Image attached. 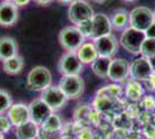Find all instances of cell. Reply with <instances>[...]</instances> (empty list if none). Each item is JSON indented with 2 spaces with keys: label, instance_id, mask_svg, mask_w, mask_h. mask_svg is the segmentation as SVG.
Instances as JSON below:
<instances>
[{
  "label": "cell",
  "instance_id": "cell-1",
  "mask_svg": "<svg viewBox=\"0 0 155 139\" xmlns=\"http://www.w3.org/2000/svg\"><path fill=\"white\" fill-rule=\"evenodd\" d=\"M58 41L64 50L68 52H77L86 42V37L80 31L78 26L73 25V26L65 27L60 30Z\"/></svg>",
  "mask_w": 155,
  "mask_h": 139
},
{
  "label": "cell",
  "instance_id": "cell-2",
  "mask_svg": "<svg viewBox=\"0 0 155 139\" xmlns=\"http://www.w3.org/2000/svg\"><path fill=\"white\" fill-rule=\"evenodd\" d=\"M27 85L35 92H42L52 85V74L45 66H35L27 75Z\"/></svg>",
  "mask_w": 155,
  "mask_h": 139
},
{
  "label": "cell",
  "instance_id": "cell-3",
  "mask_svg": "<svg viewBox=\"0 0 155 139\" xmlns=\"http://www.w3.org/2000/svg\"><path fill=\"white\" fill-rule=\"evenodd\" d=\"M145 38H146L145 31H140L132 27H127L126 29H124L120 35L119 43L127 52L132 55H139Z\"/></svg>",
  "mask_w": 155,
  "mask_h": 139
},
{
  "label": "cell",
  "instance_id": "cell-4",
  "mask_svg": "<svg viewBox=\"0 0 155 139\" xmlns=\"http://www.w3.org/2000/svg\"><path fill=\"white\" fill-rule=\"evenodd\" d=\"M94 14L93 7L86 0H75L68 7V19L74 26L89 21Z\"/></svg>",
  "mask_w": 155,
  "mask_h": 139
},
{
  "label": "cell",
  "instance_id": "cell-5",
  "mask_svg": "<svg viewBox=\"0 0 155 139\" xmlns=\"http://www.w3.org/2000/svg\"><path fill=\"white\" fill-rule=\"evenodd\" d=\"M58 86L68 100L79 99L84 92V81L80 75H63Z\"/></svg>",
  "mask_w": 155,
  "mask_h": 139
},
{
  "label": "cell",
  "instance_id": "cell-6",
  "mask_svg": "<svg viewBox=\"0 0 155 139\" xmlns=\"http://www.w3.org/2000/svg\"><path fill=\"white\" fill-rule=\"evenodd\" d=\"M154 22L153 11L146 6H138L133 8L129 15L130 27L140 31H146L152 23Z\"/></svg>",
  "mask_w": 155,
  "mask_h": 139
},
{
  "label": "cell",
  "instance_id": "cell-7",
  "mask_svg": "<svg viewBox=\"0 0 155 139\" xmlns=\"http://www.w3.org/2000/svg\"><path fill=\"white\" fill-rule=\"evenodd\" d=\"M58 72L63 75H80L84 72V64L79 59L77 52L66 51L58 61Z\"/></svg>",
  "mask_w": 155,
  "mask_h": 139
},
{
  "label": "cell",
  "instance_id": "cell-8",
  "mask_svg": "<svg viewBox=\"0 0 155 139\" xmlns=\"http://www.w3.org/2000/svg\"><path fill=\"white\" fill-rule=\"evenodd\" d=\"M39 98L51 108L52 111H57L59 109H61L68 100L58 85L57 86L51 85L48 88H45L44 91H42Z\"/></svg>",
  "mask_w": 155,
  "mask_h": 139
},
{
  "label": "cell",
  "instance_id": "cell-9",
  "mask_svg": "<svg viewBox=\"0 0 155 139\" xmlns=\"http://www.w3.org/2000/svg\"><path fill=\"white\" fill-rule=\"evenodd\" d=\"M112 25L110 21V16L103 13L94 14L91 20V40H95L105 35L112 34Z\"/></svg>",
  "mask_w": 155,
  "mask_h": 139
},
{
  "label": "cell",
  "instance_id": "cell-10",
  "mask_svg": "<svg viewBox=\"0 0 155 139\" xmlns=\"http://www.w3.org/2000/svg\"><path fill=\"white\" fill-rule=\"evenodd\" d=\"M153 74V68L150 66L148 58L139 57L130 64V77L137 81H147Z\"/></svg>",
  "mask_w": 155,
  "mask_h": 139
},
{
  "label": "cell",
  "instance_id": "cell-11",
  "mask_svg": "<svg viewBox=\"0 0 155 139\" xmlns=\"http://www.w3.org/2000/svg\"><path fill=\"white\" fill-rule=\"evenodd\" d=\"M95 48H96L98 56L101 57H109L112 58L118 51V41L114 34H109L102 37H98L93 40Z\"/></svg>",
  "mask_w": 155,
  "mask_h": 139
},
{
  "label": "cell",
  "instance_id": "cell-12",
  "mask_svg": "<svg viewBox=\"0 0 155 139\" xmlns=\"http://www.w3.org/2000/svg\"><path fill=\"white\" fill-rule=\"evenodd\" d=\"M28 107H29L30 121L34 122L35 124H37L38 126L42 125V123L53 113L51 108L48 106L41 98L32 100L31 102L28 104Z\"/></svg>",
  "mask_w": 155,
  "mask_h": 139
},
{
  "label": "cell",
  "instance_id": "cell-13",
  "mask_svg": "<svg viewBox=\"0 0 155 139\" xmlns=\"http://www.w3.org/2000/svg\"><path fill=\"white\" fill-rule=\"evenodd\" d=\"M130 77V63L124 58H112L108 78L114 82H123Z\"/></svg>",
  "mask_w": 155,
  "mask_h": 139
},
{
  "label": "cell",
  "instance_id": "cell-14",
  "mask_svg": "<svg viewBox=\"0 0 155 139\" xmlns=\"http://www.w3.org/2000/svg\"><path fill=\"white\" fill-rule=\"evenodd\" d=\"M6 115L14 127H18V126L22 125V124L30 121L29 107H28V104L22 103V102L13 103L12 107L7 110Z\"/></svg>",
  "mask_w": 155,
  "mask_h": 139
},
{
  "label": "cell",
  "instance_id": "cell-15",
  "mask_svg": "<svg viewBox=\"0 0 155 139\" xmlns=\"http://www.w3.org/2000/svg\"><path fill=\"white\" fill-rule=\"evenodd\" d=\"M19 19V8L12 2H0V26L11 27L16 23Z\"/></svg>",
  "mask_w": 155,
  "mask_h": 139
},
{
  "label": "cell",
  "instance_id": "cell-16",
  "mask_svg": "<svg viewBox=\"0 0 155 139\" xmlns=\"http://www.w3.org/2000/svg\"><path fill=\"white\" fill-rule=\"evenodd\" d=\"M18 50H19V46L13 37H9V36L0 37V60L1 61H5L16 56Z\"/></svg>",
  "mask_w": 155,
  "mask_h": 139
},
{
  "label": "cell",
  "instance_id": "cell-17",
  "mask_svg": "<svg viewBox=\"0 0 155 139\" xmlns=\"http://www.w3.org/2000/svg\"><path fill=\"white\" fill-rule=\"evenodd\" d=\"M39 126L34 122L29 121L22 125L15 127L14 134L16 139H37Z\"/></svg>",
  "mask_w": 155,
  "mask_h": 139
},
{
  "label": "cell",
  "instance_id": "cell-18",
  "mask_svg": "<svg viewBox=\"0 0 155 139\" xmlns=\"http://www.w3.org/2000/svg\"><path fill=\"white\" fill-rule=\"evenodd\" d=\"M77 55L84 65L91 64L98 57V52L95 48L94 42H84L81 48L77 51Z\"/></svg>",
  "mask_w": 155,
  "mask_h": 139
},
{
  "label": "cell",
  "instance_id": "cell-19",
  "mask_svg": "<svg viewBox=\"0 0 155 139\" xmlns=\"http://www.w3.org/2000/svg\"><path fill=\"white\" fill-rule=\"evenodd\" d=\"M111 60H112V58L98 56L96 59L91 64V71H93L94 74H95L96 77H98V78H102V79L108 78Z\"/></svg>",
  "mask_w": 155,
  "mask_h": 139
},
{
  "label": "cell",
  "instance_id": "cell-20",
  "mask_svg": "<svg viewBox=\"0 0 155 139\" xmlns=\"http://www.w3.org/2000/svg\"><path fill=\"white\" fill-rule=\"evenodd\" d=\"M129 15L130 13L126 9H116L114 13L111 14L110 16V21H111V25H112V29H116V30H124L127 28L129 23Z\"/></svg>",
  "mask_w": 155,
  "mask_h": 139
},
{
  "label": "cell",
  "instance_id": "cell-21",
  "mask_svg": "<svg viewBox=\"0 0 155 139\" xmlns=\"http://www.w3.org/2000/svg\"><path fill=\"white\" fill-rule=\"evenodd\" d=\"M23 65H25L23 58H22V56H19V55L2 61V68H4L5 73L9 74V75L19 74L23 70Z\"/></svg>",
  "mask_w": 155,
  "mask_h": 139
},
{
  "label": "cell",
  "instance_id": "cell-22",
  "mask_svg": "<svg viewBox=\"0 0 155 139\" xmlns=\"http://www.w3.org/2000/svg\"><path fill=\"white\" fill-rule=\"evenodd\" d=\"M125 94L130 100L137 101L143 95V88H142L141 84L137 80H131L126 85V89H125Z\"/></svg>",
  "mask_w": 155,
  "mask_h": 139
},
{
  "label": "cell",
  "instance_id": "cell-23",
  "mask_svg": "<svg viewBox=\"0 0 155 139\" xmlns=\"http://www.w3.org/2000/svg\"><path fill=\"white\" fill-rule=\"evenodd\" d=\"M39 127L43 129V130H48V131H61L63 122H61V118L59 117L58 114H56L53 111V113L42 123V125L39 126Z\"/></svg>",
  "mask_w": 155,
  "mask_h": 139
},
{
  "label": "cell",
  "instance_id": "cell-24",
  "mask_svg": "<svg viewBox=\"0 0 155 139\" xmlns=\"http://www.w3.org/2000/svg\"><path fill=\"white\" fill-rule=\"evenodd\" d=\"M140 55L142 57L150 58L155 55V38H145L142 42Z\"/></svg>",
  "mask_w": 155,
  "mask_h": 139
},
{
  "label": "cell",
  "instance_id": "cell-25",
  "mask_svg": "<svg viewBox=\"0 0 155 139\" xmlns=\"http://www.w3.org/2000/svg\"><path fill=\"white\" fill-rule=\"evenodd\" d=\"M12 104L13 99L11 94L5 89H0V114L7 113V110L12 107Z\"/></svg>",
  "mask_w": 155,
  "mask_h": 139
},
{
  "label": "cell",
  "instance_id": "cell-26",
  "mask_svg": "<svg viewBox=\"0 0 155 139\" xmlns=\"http://www.w3.org/2000/svg\"><path fill=\"white\" fill-rule=\"evenodd\" d=\"M61 136V131H48L39 127L37 139H59Z\"/></svg>",
  "mask_w": 155,
  "mask_h": 139
},
{
  "label": "cell",
  "instance_id": "cell-27",
  "mask_svg": "<svg viewBox=\"0 0 155 139\" xmlns=\"http://www.w3.org/2000/svg\"><path fill=\"white\" fill-rule=\"evenodd\" d=\"M12 123H11V121L9 118L7 117V115L5 114H0V132L1 133H7L9 130H11V127H12Z\"/></svg>",
  "mask_w": 155,
  "mask_h": 139
},
{
  "label": "cell",
  "instance_id": "cell-28",
  "mask_svg": "<svg viewBox=\"0 0 155 139\" xmlns=\"http://www.w3.org/2000/svg\"><path fill=\"white\" fill-rule=\"evenodd\" d=\"M142 106L147 110H152L155 108V99L150 95H147L142 99Z\"/></svg>",
  "mask_w": 155,
  "mask_h": 139
},
{
  "label": "cell",
  "instance_id": "cell-29",
  "mask_svg": "<svg viewBox=\"0 0 155 139\" xmlns=\"http://www.w3.org/2000/svg\"><path fill=\"white\" fill-rule=\"evenodd\" d=\"M78 139H94V134L89 129H82L78 136Z\"/></svg>",
  "mask_w": 155,
  "mask_h": 139
},
{
  "label": "cell",
  "instance_id": "cell-30",
  "mask_svg": "<svg viewBox=\"0 0 155 139\" xmlns=\"http://www.w3.org/2000/svg\"><path fill=\"white\" fill-rule=\"evenodd\" d=\"M146 38H155V22H153L145 31Z\"/></svg>",
  "mask_w": 155,
  "mask_h": 139
},
{
  "label": "cell",
  "instance_id": "cell-31",
  "mask_svg": "<svg viewBox=\"0 0 155 139\" xmlns=\"http://www.w3.org/2000/svg\"><path fill=\"white\" fill-rule=\"evenodd\" d=\"M145 136L149 139H155V125H148L145 129Z\"/></svg>",
  "mask_w": 155,
  "mask_h": 139
},
{
  "label": "cell",
  "instance_id": "cell-32",
  "mask_svg": "<svg viewBox=\"0 0 155 139\" xmlns=\"http://www.w3.org/2000/svg\"><path fill=\"white\" fill-rule=\"evenodd\" d=\"M5 1H8V2H12L15 6H26L29 4L30 0H5Z\"/></svg>",
  "mask_w": 155,
  "mask_h": 139
},
{
  "label": "cell",
  "instance_id": "cell-33",
  "mask_svg": "<svg viewBox=\"0 0 155 139\" xmlns=\"http://www.w3.org/2000/svg\"><path fill=\"white\" fill-rule=\"evenodd\" d=\"M149 63H150V66H152V68H153V72H155V55L153 56V57H150V58H148Z\"/></svg>",
  "mask_w": 155,
  "mask_h": 139
},
{
  "label": "cell",
  "instance_id": "cell-34",
  "mask_svg": "<svg viewBox=\"0 0 155 139\" xmlns=\"http://www.w3.org/2000/svg\"><path fill=\"white\" fill-rule=\"evenodd\" d=\"M57 1L60 2V4H64V5H70V4H72L75 0H57Z\"/></svg>",
  "mask_w": 155,
  "mask_h": 139
},
{
  "label": "cell",
  "instance_id": "cell-35",
  "mask_svg": "<svg viewBox=\"0 0 155 139\" xmlns=\"http://www.w3.org/2000/svg\"><path fill=\"white\" fill-rule=\"evenodd\" d=\"M59 139H78V137H73L71 134H65V136H61Z\"/></svg>",
  "mask_w": 155,
  "mask_h": 139
},
{
  "label": "cell",
  "instance_id": "cell-36",
  "mask_svg": "<svg viewBox=\"0 0 155 139\" xmlns=\"http://www.w3.org/2000/svg\"><path fill=\"white\" fill-rule=\"evenodd\" d=\"M93 1H95V2H97V4H103V2H105L107 0H93Z\"/></svg>",
  "mask_w": 155,
  "mask_h": 139
},
{
  "label": "cell",
  "instance_id": "cell-37",
  "mask_svg": "<svg viewBox=\"0 0 155 139\" xmlns=\"http://www.w3.org/2000/svg\"><path fill=\"white\" fill-rule=\"evenodd\" d=\"M0 139H5V138H4V133L0 132Z\"/></svg>",
  "mask_w": 155,
  "mask_h": 139
},
{
  "label": "cell",
  "instance_id": "cell-38",
  "mask_svg": "<svg viewBox=\"0 0 155 139\" xmlns=\"http://www.w3.org/2000/svg\"><path fill=\"white\" fill-rule=\"evenodd\" d=\"M124 1H126V2H133V1H136V0H124Z\"/></svg>",
  "mask_w": 155,
  "mask_h": 139
},
{
  "label": "cell",
  "instance_id": "cell-39",
  "mask_svg": "<svg viewBox=\"0 0 155 139\" xmlns=\"http://www.w3.org/2000/svg\"><path fill=\"white\" fill-rule=\"evenodd\" d=\"M153 16H154V22H155V9L153 11Z\"/></svg>",
  "mask_w": 155,
  "mask_h": 139
},
{
  "label": "cell",
  "instance_id": "cell-40",
  "mask_svg": "<svg viewBox=\"0 0 155 139\" xmlns=\"http://www.w3.org/2000/svg\"><path fill=\"white\" fill-rule=\"evenodd\" d=\"M34 1H35V2H38L39 0H34Z\"/></svg>",
  "mask_w": 155,
  "mask_h": 139
}]
</instances>
